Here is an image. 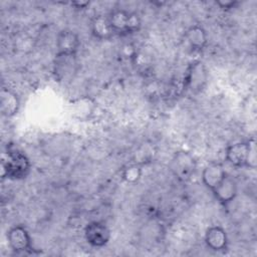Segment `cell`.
I'll return each instance as SVG.
<instances>
[{"mask_svg":"<svg viewBox=\"0 0 257 257\" xmlns=\"http://www.w3.org/2000/svg\"><path fill=\"white\" fill-rule=\"evenodd\" d=\"M30 168V162L22 152L16 149L8 150L7 158H2L1 161V177L20 180L29 174Z\"/></svg>","mask_w":257,"mask_h":257,"instance_id":"cell-1","label":"cell"},{"mask_svg":"<svg viewBox=\"0 0 257 257\" xmlns=\"http://www.w3.org/2000/svg\"><path fill=\"white\" fill-rule=\"evenodd\" d=\"M109 228L99 221H92L84 228V238L86 242L96 248L105 246L110 240Z\"/></svg>","mask_w":257,"mask_h":257,"instance_id":"cell-2","label":"cell"},{"mask_svg":"<svg viewBox=\"0 0 257 257\" xmlns=\"http://www.w3.org/2000/svg\"><path fill=\"white\" fill-rule=\"evenodd\" d=\"M81 41L78 34L70 29H63L56 36V55L75 56Z\"/></svg>","mask_w":257,"mask_h":257,"instance_id":"cell-3","label":"cell"},{"mask_svg":"<svg viewBox=\"0 0 257 257\" xmlns=\"http://www.w3.org/2000/svg\"><path fill=\"white\" fill-rule=\"evenodd\" d=\"M170 167L178 179L187 181L193 175L196 168V163L194 158L189 153L178 152L173 157Z\"/></svg>","mask_w":257,"mask_h":257,"instance_id":"cell-4","label":"cell"},{"mask_svg":"<svg viewBox=\"0 0 257 257\" xmlns=\"http://www.w3.org/2000/svg\"><path fill=\"white\" fill-rule=\"evenodd\" d=\"M7 241L9 247L14 252H31V237L25 227L16 225L7 232Z\"/></svg>","mask_w":257,"mask_h":257,"instance_id":"cell-5","label":"cell"},{"mask_svg":"<svg viewBox=\"0 0 257 257\" xmlns=\"http://www.w3.org/2000/svg\"><path fill=\"white\" fill-rule=\"evenodd\" d=\"M250 145H251V141L239 142V143L230 145L226 149V153H225L227 162L237 168L246 167L248 156H249Z\"/></svg>","mask_w":257,"mask_h":257,"instance_id":"cell-6","label":"cell"},{"mask_svg":"<svg viewBox=\"0 0 257 257\" xmlns=\"http://www.w3.org/2000/svg\"><path fill=\"white\" fill-rule=\"evenodd\" d=\"M227 176V173L220 163H211L207 165L202 172L203 184L211 191L215 190Z\"/></svg>","mask_w":257,"mask_h":257,"instance_id":"cell-7","label":"cell"},{"mask_svg":"<svg viewBox=\"0 0 257 257\" xmlns=\"http://www.w3.org/2000/svg\"><path fill=\"white\" fill-rule=\"evenodd\" d=\"M89 27L93 37L99 40H109L114 35L107 14L93 16L90 20Z\"/></svg>","mask_w":257,"mask_h":257,"instance_id":"cell-8","label":"cell"},{"mask_svg":"<svg viewBox=\"0 0 257 257\" xmlns=\"http://www.w3.org/2000/svg\"><path fill=\"white\" fill-rule=\"evenodd\" d=\"M205 243L213 251H224L228 246V236L226 231L218 225L211 226L205 233Z\"/></svg>","mask_w":257,"mask_h":257,"instance_id":"cell-9","label":"cell"},{"mask_svg":"<svg viewBox=\"0 0 257 257\" xmlns=\"http://www.w3.org/2000/svg\"><path fill=\"white\" fill-rule=\"evenodd\" d=\"M108 19L113 30L114 35L124 36L130 34V16L131 12L116 8L110 11L108 14Z\"/></svg>","mask_w":257,"mask_h":257,"instance_id":"cell-10","label":"cell"},{"mask_svg":"<svg viewBox=\"0 0 257 257\" xmlns=\"http://www.w3.org/2000/svg\"><path fill=\"white\" fill-rule=\"evenodd\" d=\"M212 193L222 205L227 206L237 196V184L230 176L227 175L220 185L212 191Z\"/></svg>","mask_w":257,"mask_h":257,"instance_id":"cell-11","label":"cell"},{"mask_svg":"<svg viewBox=\"0 0 257 257\" xmlns=\"http://www.w3.org/2000/svg\"><path fill=\"white\" fill-rule=\"evenodd\" d=\"M0 109L3 116L11 117L17 113L20 105L18 95L11 89L3 87L0 92Z\"/></svg>","mask_w":257,"mask_h":257,"instance_id":"cell-12","label":"cell"},{"mask_svg":"<svg viewBox=\"0 0 257 257\" xmlns=\"http://www.w3.org/2000/svg\"><path fill=\"white\" fill-rule=\"evenodd\" d=\"M185 38L191 48L196 51L203 50L208 43L207 32L202 26L197 24L192 25L187 29L185 33Z\"/></svg>","mask_w":257,"mask_h":257,"instance_id":"cell-13","label":"cell"},{"mask_svg":"<svg viewBox=\"0 0 257 257\" xmlns=\"http://www.w3.org/2000/svg\"><path fill=\"white\" fill-rule=\"evenodd\" d=\"M207 74L205 70V66L202 62H194L191 67L189 68V72L187 74V84L189 85V88L192 90L201 89L203 86V83L206 82Z\"/></svg>","mask_w":257,"mask_h":257,"instance_id":"cell-14","label":"cell"},{"mask_svg":"<svg viewBox=\"0 0 257 257\" xmlns=\"http://www.w3.org/2000/svg\"><path fill=\"white\" fill-rule=\"evenodd\" d=\"M122 179L130 184L137 183L142 177V166L140 164H131L123 168L121 173Z\"/></svg>","mask_w":257,"mask_h":257,"instance_id":"cell-15","label":"cell"},{"mask_svg":"<svg viewBox=\"0 0 257 257\" xmlns=\"http://www.w3.org/2000/svg\"><path fill=\"white\" fill-rule=\"evenodd\" d=\"M257 166V161H256V148H255V142L254 140L251 141L250 145V150H249V156H248V161H247V168L250 169H255Z\"/></svg>","mask_w":257,"mask_h":257,"instance_id":"cell-16","label":"cell"},{"mask_svg":"<svg viewBox=\"0 0 257 257\" xmlns=\"http://www.w3.org/2000/svg\"><path fill=\"white\" fill-rule=\"evenodd\" d=\"M216 4L222 8V9H225V10H228V9H231V8H234L237 4H238V1H235V0H229V1H225V0H218L216 1Z\"/></svg>","mask_w":257,"mask_h":257,"instance_id":"cell-17","label":"cell"},{"mask_svg":"<svg viewBox=\"0 0 257 257\" xmlns=\"http://www.w3.org/2000/svg\"><path fill=\"white\" fill-rule=\"evenodd\" d=\"M72 6H74L75 8H79V9H84L89 5L88 1H75L71 3Z\"/></svg>","mask_w":257,"mask_h":257,"instance_id":"cell-18","label":"cell"}]
</instances>
